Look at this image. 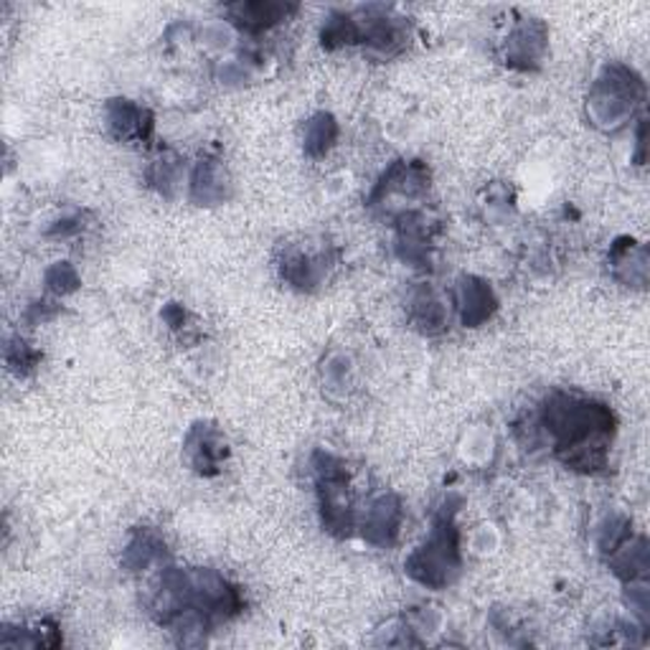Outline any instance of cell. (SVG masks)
<instances>
[{"label": "cell", "mask_w": 650, "mask_h": 650, "mask_svg": "<svg viewBox=\"0 0 650 650\" xmlns=\"http://www.w3.org/2000/svg\"><path fill=\"white\" fill-rule=\"evenodd\" d=\"M298 6H288V3H237L229 6L227 13L231 18V23L239 26V29L247 33H262L270 31L272 26L282 23L284 18L290 13H296Z\"/></svg>", "instance_id": "11"}, {"label": "cell", "mask_w": 650, "mask_h": 650, "mask_svg": "<svg viewBox=\"0 0 650 650\" xmlns=\"http://www.w3.org/2000/svg\"><path fill=\"white\" fill-rule=\"evenodd\" d=\"M547 26L541 21H521L516 29L509 33V43H506V64L513 69L529 71L539 67V61L544 59L547 51Z\"/></svg>", "instance_id": "7"}, {"label": "cell", "mask_w": 650, "mask_h": 650, "mask_svg": "<svg viewBox=\"0 0 650 650\" xmlns=\"http://www.w3.org/2000/svg\"><path fill=\"white\" fill-rule=\"evenodd\" d=\"M107 128L118 140L148 142L153 136V114L130 100H112L107 104Z\"/></svg>", "instance_id": "8"}, {"label": "cell", "mask_w": 650, "mask_h": 650, "mask_svg": "<svg viewBox=\"0 0 650 650\" xmlns=\"http://www.w3.org/2000/svg\"><path fill=\"white\" fill-rule=\"evenodd\" d=\"M186 460L199 476H217L229 456V444L213 424H196L186 438Z\"/></svg>", "instance_id": "5"}, {"label": "cell", "mask_w": 650, "mask_h": 650, "mask_svg": "<svg viewBox=\"0 0 650 650\" xmlns=\"http://www.w3.org/2000/svg\"><path fill=\"white\" fill-rule=\"evenodd\" d=\"M166 559V544L156 531L140 529L136 537L130 539L128 549H124L122 562L130 567V572H142V569L160 564Z\"/></svg>", "instance_id": "14"}, {"label": "cell", "mask_w": 650, "mask_h": 650, "mask_svg": "<svg viewBox=\"0 0 650 650\" xmlns=\"http://www.w3.org/2000/svg\"><path fill=\"white\" fill-rule=\"evenodd\" d=\"M407 308H409V318H412V323L427 336L442 333L444 328H448V320H450L448 306H444V300L430 288V284L417 288L412 296H409Z\"/></svg>", "instance_id": "12"}, {"label": "cell", "mask_w": 650, "mask_h": 650, "mask_svg": "<svg viewBox=\"0 0 650 650\" xmlns=\"http://www.w3.org/2000/svg\"><path fill=\"white\" fill-rule=\"evenodd\" d=\"M539 430L547 434L554 456L567 468L594 473L608 462L616 417L608 407L592 399L554 391L541 407Z\"/></svg>", "instance_id": "1"}, {"label": "cell", "mask_w": 650, "mask_h": 650, "mask_svg": "<svg viewBox=\"0 0 650 650\" xmlns=\"http://www.w3.org/2000/svg\"><path fill=\"white\" fill-rule=\"evenodd\" d=\"M456 511L458 509L448 506L434 516L430 537L407 559L409 577L424 587H432V590H442L460 574L462 554Z\"/></svg>", "instance_id": "2"}, {"label": "cell", "mask_w": 650, "mask_h": 650, "mask_svg": "<svg viewBox=\"0 0 650 650\" xmlns=\"http://www.w3.org/2000/svg\"><path fill=\"white\" fill-rule=\"evenodd\" d=\"M338 138V122L333 114L318 112L316 118L306 122V138H302V148H306V156L310 158H323L328 150L333 148Z\"/></svg>", "instance_id": "15"}, {"label": "cell", "mask_w": 650, "mask_h": 650, "mask_svg": "<svg viewBox=\"0 0 650 650\" xmlns=\"http://www.w3.org/2000/svg\"><path fill=\"white\" fill-rule=\"evenodd\" d=\"M402 503H399L397 496L384 493L379 496L377 501L369 503L367 513H363L361 521V533L363 539L369 541L371 547H391L399 537V529H402Z\"/></svg>", "instance_id": "6"}, {"label": "cell", "mask_w": 650, "mask_h": 650, "mask_svg": "<svg viewBox=\"0 0 650 650\" xmlns=\"http://www.w3.org/2000/svg\"><path fill=\"white\" fill-rule=\"evenodd\" d=\"M79 288V274L69 262H57L47 272V290L53 296H69Z\"/></svg>", "instance_id": "17"}, {"label": "cell", "mask_w": 650, "mask_h": 650, "mask_svg": "<svg viewBox=\"0 0 650 650\" xmlns=\"http://www.w3.org/2000/svg\"><path fill=\"white\" fill-rule=\"evenodd\" d=\"M191 201L199 207H213L221 203L229 193V176L219 158H203L191 173Z\"/></svg>", "instance_id": "9"}, {"label": "cell", "mask_w": 650, "mask_h": 650, "mask_svg": "<svg viewBox=\"0 0 650 650\" xmlns=\"http://www.w3.org/2000/svg\"><path fill=\"white\" fill-rule=\"evenodd\" d=\"M313 473L323 527L338 537H349L353 529V501L343 460L328 456V452H316Z\"/></svg>", "instance_id": "4"}, {"label": "cell", "mask_w": 650, "mask_h": 650, "mask_svg": "<svg viewBox=\"0 0 650 650\" xmlns=\"http://www.w3.org/2000/svg\"><path fill=\"white\" fill-rule=\"evenodd\" d=\"M328 272V257L313 252H290L282 260V278L288 280L292 288L310 290L323 282Z\"/></svg>", "instance_id": "13"}, {"label": "cell", "mask_w": 650, "mask_h": 650, "mask_svg": "<svg viewBox=\"0 0 650 650\" xmlns=\"http://www.w3.org/2000/svg\"><path fill=\"white\" fill-rule=\"evenodd\" d=\"M150 181H153L166 196H171L173 186L178 183V163H176V160H168V158L156 160L153 171H150Z\"/></svg>", "instance_id": "18"}, {"label": "cell", "mask_w": 650, "mask_h": 650, "mask_svg": "<svg viewBox=\"0 0 650 650\" xmlns=\"http://www.w3.org/2000/svg\"><path fill=\"white\" fill-rule=\"evenodd\" d=\"M458 308L462 323L470 328L483 326L496 313L498 300L491 284L478 278H462L458 284Z\"/></svg>", "instance_id": "10"}, {"label": "cell", "mask_w": 650, "mask_h": 650, "mask_svg": "<svg viewBox=\"0 0 650 650\" xmlns=\"http://www.w3.org/2000/svg\"><path fill=\"white\" fill-rule=\"evenodd\" d=\"M640 100H643V82L636 71L622 64H610L592 84L587 104H590L594 124L612 130L628 122Z\"/></svg>", "instance_id": "3"}, {"label": "cell", "mask_w": 650, "mask_h": 650, "mask_svg": "<svg viewBox=\"0 0 650 650\" xmlns=\"http://www.w3.org/2000/svg\"><path fill=\"white\" fill-rule=\"evenodd\" d=\"M39 361H41V353L36 351L31 343H26L23 338H13V341L8 343L6 363H8V369L18 373V377L31 373L36 367H39Z\"/></svg>", "instance_id": "16"}]
</instances>
